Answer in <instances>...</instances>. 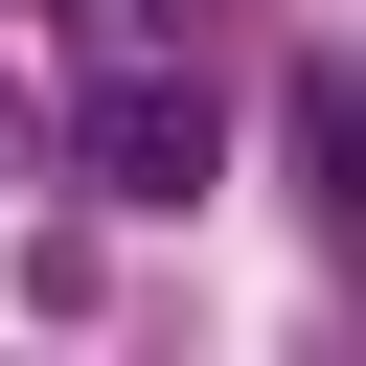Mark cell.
Listing matches in <instances>:
<instances>
[{"instance_id":"6da1fadb","label":"cell","mask_w":366,"mask_h":366,"mask_svg":"<svg viewBox=\"0 0 366 366\" xmlns=\"http://www.w3.org/2000/svg\"><path fill=\"white\" fill-rule=\"evenodd\" d=\"M69 160H92L114 206H183V183L229 160V114H206V69H114V92L69 114Z\"/></svg>"}]
</instances>
